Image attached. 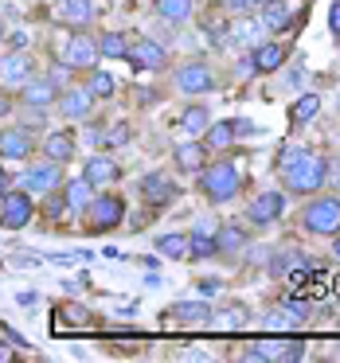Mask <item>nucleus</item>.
<instances>
[{"mask_svg":"<svg viewBox=\"0 0 340 363\" xmlns=\"http://www.w3.org/2000/svg\"><path fill=\"white\" fill-rule=\"evenodd\" d=\"M129 51V40L121 32H106L102 40H98V55H114V59H126Z\"/></svg>","mask_w":340,"mask_h":363,"instance_id":"nucleus-28","label":"nucleus"},{"mask_svg":"<svg viewBox=\"0 0 340 363\" xmlns=\"http://www.w3.org/2000/svg\"><path fill=\"white\" fill-rule=\"evenodd\" d=\"M231 141H235L231 121H223V125H207V149H227Z\"/></svg>","mask_w":340,"mask_h":363,"instance_id":"nucleus-33","label":"nucleus"},{"mask_svg":"<svg viewBox=\"0 0 340 363\" xmlns=\"http://www.w3.org/2000/svg\"><path fill=\"white\" fill-rule=\"evenodd\" d=\"M285 191H297V196H309V191H321L329 184V160L317 157V152H305L290 172H282Z\"/></svg>","mask_w":340,"mask_h":363,"instance_id":"nucleus-1","label":"nucleus"},{"mask_svg":"<svg viewBox=\"0 0 340 363\" xmlns=\"http://www.w3.org/2000/svg\"><path fill=\"white\" fill-rule=\"evenodd\" d=\"M98 59V43L90 40V35H71L63 48V63L67 67H94Z\"/></svg>","mask_w":340,"mask_h":363,"instance_id":"nucleus-11","label":"nucleus"},{"mask_svg":"<svg viewBox=\"0 0 340 363\" xmlns=\"http://www.w3.org/2000/svg\"><path fill=\"white\" fill-rule=\"evenodd\" d=\"M329 293H336V297H340V274L329 277Z\"/></svg>","mask_w":340,"mask_h":363,"instance_id":"nucleus-48","label":"nucleus"},{"mask_svg":"<svg viewBox=\"0 0 340 363\" xmlns=\"http://www.w3.org/2000/svg\"><path fill=\"white\" fill-rule=\"evenodd\" d=\"M87 227L94 230V235H106V230H114L121 219H126V203H121L118 196H94L87 207Z\"/></svg>","mask_w":340,"mask_h":363,"instance_id":"nucleus-4","label":"nucleus"},{"mask_svg":"<svg viewBox=\"0 0 340 363\" xmlns=\"http://www.w3.org/2000/svg\"><path fill=\"white\" fill-rule=\"evenodd\" d=\"M258 32H262V24H254V20H238V24H235V40L238 43H251Z\"/></svg>","mask_w":340,"mask_h":363,"instance_id":"nucleus-38","label":"nucleus"},{"mask_svg":"<svg viewBox=\"0 0 340 363\" xmlns=\"http://www.w3.org/2000/svg\"><path fill=\"white\" fill-rule=\"evenodd\" d=\"M231 133H235V137H254V121L235 118V121H231Z\"/></svg>","mask_w":340,"mask_h":363,"instance_id":"nucleus-40","label":"nucleus"},{"mask_svg":"<svg viewBox=\"0 0 340 363\" xmlns=\"http://www.w3.org/2000/svg\"><path fill=\"white\" fill-rule=\"evenodd\" d=\"M329 28H332V35H340V0L329 9Z\"/></svg>","mask_w":340,"mask_h":363,"instance_id":"nucleus-43","label":"nucleus"},{"mask_svg":"<svg viewBox=\"0 0 340 363\" xmlns=\"http://www.w3.org/2000/svg\"><path fill=\"white\" fill-rule=\"evenodd\" d=\"M59 20L75 28H87L94 20V0H59Z\"/></svg>","mask_w":340,"mask_h":363,"instance_id":"nucleus-16","label":"nucleus"},{"mask_svg":"<svg viewBox=\"0 0 340 363\" xmlns=\"http://www.w3.org/2000/svg\"><path fill=\"white\" fill-rule=\"evenodd\" d=\"M176 86L184 90V94H207V90H215V74L212 67L204 63H188L176 71Z\"/></svg>","mask_w":340,"mask_h":363,"instance_id":"nucleus-9","label":"nucleus"},{"mask_svg":"<svg viewBox=\"0 0 340 363\" xmlns=\"http://www.w3.org/2000/svg\"><path fill=\"white\" fill-rule=\"evenodd\" d=\"M215 246H219V254H238L246 246V230L238 223H227V227L215 230Z\"/></svg>","mask_w":340,"mask_h":363,"instance_id":"nucleus-23","label":"nucleus"},{"mask_svg":"<svg viewBox=\"0 0 340 363\" xmlns=\"http://www.w3.org/2000/svg\"><path fill=\"white\" fill-rule=\"evenodd\" d=\"M126 59L133 63V71H160V67L168 63L165 48H160V43H153V40H137V43H129Z\"/></svg>","mask_w":340,"mask_h":363,"instance_id":"nucleus-8","label":"nucleus"},{"mask_svg":"<svg viewBox=\"0 0 340 363\" xmlns=\"http://www.w3.org/2000/svg\"><path fill=\"white\" fill-rule=\"evenodd\" d=\"M157 12L172 24H180V20L192 16V0H157Z\"/></svg>","mask_w":340,"mask_h":363,"instance_id":"nucleus-29","label":"nucleus"},{"mask_svg":"<svg viewBox=\"0 0 340 363\" xmlns=\"http://www.w3.org/2000/svg\"><path fill=\"white\" fill-rule=\"evenodd\" d=\"M82 176H87L94 188H102V184H114V180H118L121 168L114 164L110 157H90V160H87V172H82Z\"/></svg>","mask_w":340,"mask_h":363,"instance_id":"nucleus-19","label":"nucleus"},{"mask_svg":"<svg viewBox=\"0 0 340 363\" xmlns=\"http://www.w3.org/2000/svg\"><path fill=\"white\" fill-rule=\"evenodd\" d=\"M12 48L24 51V48H28V32H12Z\"/></svg>","mask_w":340,"mask_h":363,"instance_id":"nucleus-45","label":"nucleus"},{"mask_svg":"<svg viewBox=\"0 0 340 363\" xmlns=\"http://www.w3.org/2000/svg\"><path fill=\"white\" fill-rule=\"evenodd\" d=\"M305 152H309V149H301V145H290V149H282V152H278V172H290V168L297 164L301 157H305Z\"/></svg>","mask_w":340,"mask_h":363,"instance_id":"nucleus-35","label":"nucleus"},{"mask_svg":"<svg viewBox=\"0 0 340 363\" xmlns=\"http://www.w3.org/2000/svg\"><path fill=\"white\" fill-rule=\"evenodd\" d=\"M0 157L4 160L32 157V133L28 129H0Z\"/></svg>","mask_w":340,"mask_h":363,"instance_id":"nucleus-12","label":"nucleus"},{"mask_svg":"<svg viewBox=\"0 0 340 363\" xmlns=\"http://www.w3.org/2000/svg\"><path fill=\"white\" fill-rule=\"evenodd\" d=\"M110 141H114V145H121V141H129V129H126V125H118V133H110Z\"/></svg>","mask_w":340,"mask_h":363,"instance_id":"nucleus-46","label":"nucleus"},{"mask_svg":"<svg viewBox=\"0 0 340 363\" xmlns=\"http://www.w3.org/2000/svg\"><path fill=\"white\" fill-rule=\"evenodd\" d=\"M157 254H165V258H188L192 254L188 235H160L157 238Z\"/></svg>","mask_w":340,"mask_h":363,"instance_id":"nucleus-25","label":"nucleus"},{"mask_svg":"<svg viewBox=\"0 0 340 363\" xmlns=\"http://www.w3.org/2000/svg\"><path fill=\"white\" fill-rule=\"evenodd\" d=\"M141 196H145V203H168V199H176V184L168 180V176H160V172H149L141 180Z\"/></svg>","mask_w":340,"mask_h":363,"instance_id":"nucleus-15","label":"nucleus"},{"mask_svg":"<svg viewBox=\"0 0 340 363\" xmlns=\"http://www.w3.org/2000/svg\"><path fill=\"white\" fill-rule=\"evenodd\" d=\"M243 320H246V308L243 305H231V308H223V313H219V320H215V324H219V328H238Z\"/></svg>","mask_w":340,"mask_h":363,"instance_id":"nucleus-36","label":"nucleus"},{"mask_svg":"<svg viewBox=\"0 0 340 363\" xmlns=\"http://www.w3.org/2000/svg\"><path fill=\"white\" fill-rule=\"evenodd\" d=\"M207 125H212V113H207L204 106L184 110V129H188V133H207Z\"/></svg>","mask_w":340,"mask_h":363,"instance_id":"nucleus-31","label":"nucleus"},{"mask_svg":"<svg viewBox=\"0 0 340 363\" xmlns=\"http://www.w3.org/2000/svg\"><path fill=\"white\" fill-rule=\"evenodd\" d=\"M172 157L184 172H199V168H204V145H180Z\"/></svg>","mask_w":340,"mask_h":363,"instance_id":"nucleus-27","label":"nucleus"},{"mask_svg":"<svg viewBox=\"0 0 340 363\" xmlns=\"http://www.w3.org/2000/svg\"><path fill=\"white\" fill-rule=\"evenodd\" d=\"M90 90H67L63 98H59V106H63V118H87L90 113Z\"/></svg>","mask_w":340,"mask_h":363,"instance_id":"nucleus-24","label":"nucleus"},{"mask_svg":"<svg viewBox=\"0 0 340 363\" xmlns=\"http://www.w3.org/2000/svg\"><path fill=\"white\" fill-rule=\"evenodd\" d=\"M4 191H9V176L0 172V196H4Z\"/></svg>","mask_w":340,"mask_h":363,"instance_id":"nucleus-49","label":"nucleus"},{"mask_svg":"<svg viewBox=\"0 0 340 363\" xmlns=\"http://www.w3.org/2000/svg\"><path fill=\"white\" fill-rule=\"evenodd\" d=\"M67 207H71V211H87L90 207V199H94V184L87 180V176H79V180H71L67 184Z\"/></svg>","mask_w":340,"mask_h":363,"instance_id":"nucleus-22","label":"nucleus"},{"mask_svg":"<svg viewBox=\"0 0 340 363\" xmlns=\"http://www.w3.org/2000/svg\"><path fill=\"white\" fill-rule=\"evenodd\" d=\"M55 79H28L24 82V102L28 106H35V110H43V106H51V102H55Z\"/></svg>","mask_w":340,"mask_h":363,"instance_id":"nucleus-18","label":"nucleus"},{"mask_svg":"<svg viewBox=\"0 0 340 363\" xmlns=\"http://www.w3.org/2000/svg\"><path fill=\"white\" fill-rule=\"evenodd\" d=\"M223 9H231V12H246V9H254V0H219Z\"/></svg>","mask_w":340,"mask_h":363,"instance_id":"nucleus-42","label":"nucleus"},{"mask_svg":"<svg viewBox=\"0 0 340 363\" xmlns=\"http://www.w3.org/2000/svg\"><path fill=\"white\" fill-rule=\"evenodd\" d=\"M317 110H321V98H317V94H301L297 102H293V110H290V121H293V125H305L309 118H317Z\"/></svg>","mask_w":340,"mask_h":363,"instance_id":"nucleus-26","label":"nucleus"},{"mask_svg":"<svg viewBox=\"0 0 340 363\" xmlns=\"http://www.w3.org/2000/svg\"><path fill=\"white\" fill-rule=\"evenodd\" d=\"M251 59H254V71L270 74V71H278V67H282V59H285V48H282V43H258Z\"/></svg>","mask_w":340,"mask_h":363,"instance_id":"nucleus-20","label":"nucleus"},{"mask_svg":"<svg viewBox=\"0 0 340 363\" xmlns=\"http://www.w3.org/2000/svg\"><path fill=\"white\" fill-rule=\"evenodd\" d=\"M254 4H262V0H254Z\"/></svg>","mask_w":340,"mask_h":363,"instance_id":"nucleus-52","label":"nucleus"},{"mask_svg":"<svg viewBox=\"0 0 340 363\" xmlns=\"http://www.w3.org/2000/svg\"><path fill=\"white\" fill-rule=\"evenodd\" d=\"M199 188H204V196L212 203H231L238 196V188H243V180H238V168L231 160H219L212 168H199Z\"/></svg>","mask_w":340,"mask_h":363,"instance_id":"nucleus-2","label":"nucleus"},{"mask_svg":"<svg viewBox=\"0 0 340 363\" xmlns=\"http://www.w3.org/2000/svg\"><path fill=\"white\" fill-rule=\"evenodd\" d=\"M32 79V59L24 51H12V55L0 59V82H9V86H24Z\"/></svg>","mask_w":340,"mask_h":363,"instance_id":"nucleus-13","label":"nucleus"},{"mask_svg":"<svg viewBox=\"0 0 340 363\" xmlns=\"http://www.w3.org/2000/svg\"><path fill=\"white\" fill-rule=\"evenodd\" d=\"M293 254H297V250H278L274 258H270V274H274V277H282L285 269L293 266Z\"/></svg>","mask_w":340,"mask_h":363,"instance_id":"nucleus-37","label":"nucleus"},{"mask_svg":"<svg viewBox=\"0 0 340 363\" xmlns=\"http://www.w3.org/2000/svg\"><path fill=\"white\" fill-rule=\"evenodd\" d=\"M55 316H67V320H59V324H63V328H82L90 313H87V308H82V305H63V308H59Z\"/></svg>","mask_w":340,"mask_h":363,"instance_id":"nucleus-34","label":"nucleus"},{"mask_svg":"<svg viewBox=\"0 0 340 363\" xmlns=\"http://www.w3.org/2000/svg\"><path fill=\"white\" fill-rule=\"evenodd\" d=\"M188 242H192V258H215V254H219L215 235H204V230H192Z\"/></svg>","mask_w":340,"mask_h":363,"instance_id":"nucleus-30","label":"nucleus"},{"mask_svg":"<svg viewBox=\"0 0 340 363\" xmlns=\"http://www.w3.org/2000/svg\"><path fill=\"white\" fill-rule=\"evenodd\" d=\"M168 316H176V320L188 324V328H199V324L212 320V308H207L204 301H184V305H176Z\"/></svg>","mask_w":340,"mask_h":363,"instance_id":"nucleus-21","label":"nucleus"},{"mask_svg":"<svg viewBox=\"0 0 340 363\" xmlns=\"http://www.w3.org/2000/svg\"><path fill=\"white\" fill-rule=\"evenodd\" d=\"M43 157L48 160H55V164H67V160L75 157V137L71 133H63V129H55V133L43 141Z\"/></svg>","mask_w":340,"mask_h":363,"instance_id":"nucleus-17","label":"nucleus"},{"mask_svg":"<svg viewBox=\"0 0 340 363\" xmlns=\"http://www.w3.org/2000/svg\"><path fill=\"white\" fill-rule=\"evenodd\" d=\"M192 230H204V235H215V230H219V227H215L212 219H199V223H196V227H192Z\"/></svg>","mask_w":340,"mask_h":363,"instance_id":"nucleus-44","label":"nucleus"},{"mask_svg":"<svg viewBox=\"0 0 340 363\" xmlns=\"http://www.w3.org/2000/svg\"><path fill=\"white\" fill-rule=\"evenodd\" d=\"M32 215H35V203H32V196H28L24 188H20V191H4V196H0V227L20 230V227L32 223Z\"/></svg>","mask_w":340,"mask_h":363,"instance_id":"nucleus-5","label":"nucleus"},{"mask_svg":"<svg viewBox=\"0 0 340 363\" xmlns=\"http://www.w3.org/2000/svg\"><path fill=\"white\" fill-rule=\"evenodd\" d=\"M290 24H293V4L290 0H262V28L285 32Z\"/></svg>","mask_w":340,"mask_h":363,"instance_id":"nucleus-14","label":"nucleus"},{"mask_svg":"<svg viewBox=\"0 0 340 363\" xmlns=\"http://www.w3.org/2000/svg\"><path fill=\"white\" fill-rule=\"evenodd\" d=\"M87 90H90V98H110V94H114V79H110L106 71H90Z\"/></svg>","mask_w":340,"mask_h":363,"instance_id":"nucleus-32","label":"nucleus"},{"mask_svg":"<svg viewBox=\"0 0 340 363\" xmlns=\"http://www.w3.org/2000/svg\"><path fill=\"white\" fill-rule=\"evenodd\" d=\"M301 227L309 235H340V199L324 196V199H313V203L301 211Z\"/></svg>","mask_w":340,"mask_h":363,"instance_id":"nucleus-3","label":"nucleus"},{"mask_svg":"<svg viewBox=\"0 0 340 363\" xmlns=\"http://www.w3.org/2000/svg\"><path fill=\"white\" fill-rule=\"evenodd\" d=\"M12 110V102H9V94H4V90H0V118H4V113Z\"/></svg>","mask_w":340,"mask_h":363,"instance_id":"nucleus-47","label":"nucleus"},{"mask_svg":"<svg viewBox=\"0 0 340 363\" xmlns=\"http://www.w3.org/2000/svg\"><path fill=\"white\" fill-rule=\"evenodd\" d=\"M285 211V196L282 191H258V196L251 199V207H246V219L254 223V227H270V223H278Z\"/></svg>","mask_w":340,"mask_h":363,"instance_id":"nucleus-6","label":"nucleus"},{"mask_svg":"<svg viewBox=\"0 0 340 363\" xmlns=\"http://www.w3.org/2000/svg\"><path fill=\"white\" fill-rule=\"evenodd\" d=\"M305 355V344L301 340H262L246 352V359H301Z\"/></svg>","mask_w":340,"mask_h":363,"instance_id":"nucleus-7","label":"nucleus"},{"mask_svg":"<svg viewBox=\"0 0 340 363\" xmlns=\"http://www.w3.org/2000/svg\"><path fill=\"white\" fill-rule=\"evenodd\" d=\"M0 40H4V28H0Z\"/></svg>","mask_w":340,"mask_h":363,"instance_id":"nucleus-51","label":"nucleus"},{"mask_svg":"<svg viewBox=\"0 0 340 363\" xmlns=\"http://www.w3.org/2000/svg\"><path fill=\"white\" fill-rule=\"evenodd\" d=\"M67 207V196L63 191H48V219H59V211Z\"/></svg>","mask_w":340,"mask_h":363,"instance_id":"nucleus-39","label":"nucleus"},{"mask_svg":"<svg viewBox=\"0 0 340 363\" xmlns=\"http://www.w3.org/2000/svg\"><path fill=\"white\" fill-rule=\"evenodd\" d=\"M332 258L340 262V238H336V242H332Z\"/></svg>","mask_w":340,"mask_h":363,"instance_id":"nucleus-50","label":"nucleus"},{"mask_svg":"<svg viewBox=\"0 0 340 363\" xmlns=\"http://www.w3.org/2000/svg\"><path fill=\"white\" fill-rule=\"evenodd\" d=\"M219 277H204V281H199V293H204V297H212V293H219Z\"/></svg>","mask_w":340,"mask_h":363,"instance_id":"nucleus-41","label":"nucleus"},{"mask_svg":"<svg viewBox=\"0 0 340 363\" xmlns=\"http://www.w3.org/2000/svg\"><path fill=\"white\" fill-rule=\"evenodd\" d=\"M59 184H63V168H59L55 160H48V164H40V168H28V172L20 176V188L24 191H55Z\"/></svg>","mask_w":340,"mask_h":363,"instance_id":"nucleus-10","label":"nucleus"}]
</instances>
